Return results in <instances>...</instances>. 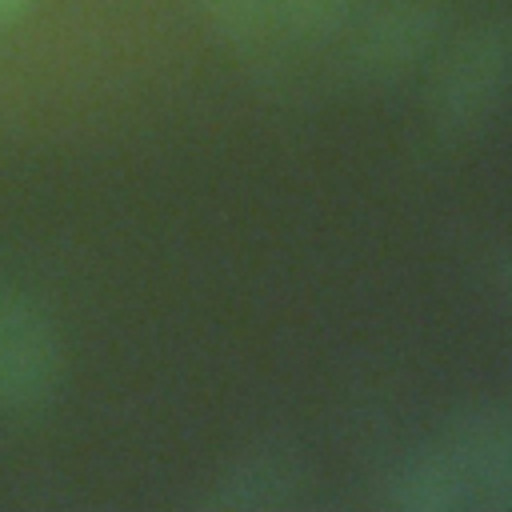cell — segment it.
I'll list each match as a JSON object with an SVG mask.
<instances>
[{"label":"cell","instance_id":"1","mask_svg":"<svg viewBox=\"0 0 512 512\" xmlns=\"http://www.w3.org/2000/svg\"><path fill=\"white\" fill-rule=\"evenodd\" d=\"M512 96V12H496L464 28L436 60L424 112L428 124L448 136L464 140L480 132Z\"/></svg>","mask_w":512,"mask_h":512},{"label":"cell","instance_id":"9","mask_svg":"<svg viewBox=\"0 0 512 512\" xmlns=\"http://www.w3.org/2000/svg\"><path fill=\"white\" fill-rule=\"evenodd\" d=\"M492 280H496L500 296L512 304V248H500V252L492 256Z\"/></svg>","mask_w":512,"mask_h":512},{"label":"cell","instance_id":"8","mask_svg":"<svg viewBox=\"0 0 512 512\" xmlns=\"http://www.w3.org/2000/svg\"><path fill=\"white\" fill-rule=\"evenodd\" d=\"M208 28L228 44H260L272 28V0H192Z\"/></svg>","mask_w":512,"mask_h":512},{"label":"cell","instance_id":"5","mask_svg":"<svg viewBox=\"0 0 512 512\" xmlns=\"http://www.w3.org/2000/svg\"><path fill=\"white\" fill-rule=\"evenodd\" d=\"M308 464L300 448L284 440H256L228 456L204 492V508L212 512H272L296 500L304 488Z\"/></svg>","mask_w":512,"mask_h":512},{"label":"cell","instance_id":"3","mask_svg":"<svg viewBox=\"0 0 512 512\" xmlns=\"http://www.w3.org/2000/svg\"><path fill=\"white\" fill-rule=\"evenodd\" d=\"M440 440L464 468L476 508L512 512V400L468 396L452 404Z\"/></svg>","mask_w":512,"mask_h":512},{"label":"cell","instance_id":"6","mask_svg":"<svg viewBox=\"0 0 512 512\" xmlns=\"http://www.w3.org/2000/svg\"><path fill=\"white\" fill-rule=\"evenodd\" d=\"M376 500L392 512H468L472 488L444 440L400 448L376 476Z\"/></svg>","mask_w":512,"mask_h":512},{"label":"cell","instance_id":"7","mask_svg":"<svg viewBox=\"0 0 512 512\" xmlns=\"http://www.w3.org/2000/svg\"><path fill=\"white\" fill-rule=\"evenodd\" d=\"M360 0H272V24L296 44H320L348 28Z\"/></svg>","mask_w":512,"mask_h":512},{"label":"cell","instance_id":"2","mask_svg":"<svg viewBox=\"0 0 512 512\" xmlns=\"http://www.w3.org/2000/svg\"><path fill=\"white\" fill-rule=\"evenodd\" d=\"M448 12L440 0H384L356 12L340 32V72L356 88H388L408 80L440 44Z\"/></svg>","mask_w":512,"mask_h":512},{"label":"cell","instance_id":"4","mask_svg":"<svg viewBox=\"0 0 512 512\" xmlns=\"http://www.w3.org/2000/svg\"><path fill=\"white\" fill-rule=\"evenodd\" d=\"M60 380L52 320L20 292L0 288V408H36Z\"/></svg>","mask_w":512,"mask_h":512},{"label":"cell","instance_id":"10","mask_svg":"<svg viewBox=\"0 0 512 512\" xmlns=\"http://www.w3.org/2000/svg\"><path fill=\"white\" fill-rule=\"evenodd\" d=\"M28 4H32V0H0V28L16 24V20L28 12Z\"/></svg>","mask_w":512,"mask_h":512}]
</instances>
